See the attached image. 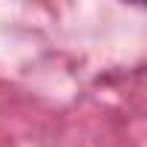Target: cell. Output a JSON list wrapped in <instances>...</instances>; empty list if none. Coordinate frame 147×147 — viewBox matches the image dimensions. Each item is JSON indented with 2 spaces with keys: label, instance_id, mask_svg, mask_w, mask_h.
Returning a JSON list of instances; mask_svg holds the SVG:
<instances>
[]
</instances>
